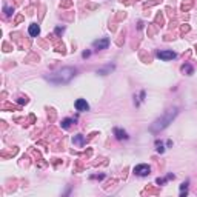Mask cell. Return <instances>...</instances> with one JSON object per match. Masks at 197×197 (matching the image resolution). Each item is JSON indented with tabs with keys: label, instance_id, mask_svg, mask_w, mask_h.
I'll return each instance as SVG.
<instances>
[{
	"label": "cell",
	"instance_id": "cell-1",
	"mask_svg": "<svg viewBox=\"0 0 197 197\" xmlns=\"http://www.w3.org/2000/svg\"><path fill=\"white\" fill-rule=\"evenodd\" d=\"M74 76H76V69L71 66H66V68H62L56 72L48 74V76H45V79L53 85H66L74 79Z\"/></svg>",
	"mask_w": 197,
	"mask_h": 197
},
{
	"label": "cell",
	"instance_id": "cell-2",
	"mask_svg": "<svg viewBox=\"0 0 197 197\" xmlns=\"http://www.w3.org/2000/svg\"><path fill=\"white\" fill-rule=\"evenodd\" d=\"M179 114V108H169V109H166L165 111V114L162 116V117H159L157 120H154V123H153V125H151V131L153 133H157V131H162V130H165L168 125H169V123L172 122V120H174L176 119V116Z\"/></svg>",
	"mask_w": 197,
	"mask_h": 197
},
{
	"label": "cell",
	"instance_id": "cell-3",
	"mask_svg": "<svg viewBox=\"0 0 197 197\" xmlns=\"http://www.w3.org/2000/svg\"><path fill=\"white\" fill-rule=\"evenodd\" d=\"M134 172L137 176H148L151 172V168L148 166V165H145V163H140V165H137V166H134Z\"/></svg>",
	"mask_w": 197,
	"mask_h": 197
},
{
	"label": "cell",
	"instance_id": "cell-4",
	"mask_svg": "<svg viewBox=\"0 0 197 197\" xmlns=\"http://www.w3.org/2000/svg\"><path fill=\"white\" fill-rule=\"evenodd\" d=\"M157 57L162 59V60H172V59H176V53L169 51V49H163V51L157 53Z\"/></svg>",
	"mask_w": 197,
	"mask_h": 197
},
{
	"label": "cell",
	"instance_id": "cell-5",
	"mask_svg": "<svg viewBox=\"0 0 197 197\" xmlns=\"http://www.w3.org/2000/svg\"><path fill=\"white\" fill-rule=\"evenodd\" d=\"M76 109L77 111H88L89 109V105H88V102L85 100V98H79V100H76Z\"/></svg>",
	"mask_w": 197,
	"mask_h": 197
},
{
	"label": "cell",
	"instance_id": "cell-6",
	"mask_svg": "<svg viewBox=\"0 0 197 197\" xmlns=\"http://www.w3.org/2000/svg\"><path fill=\"white\" fill-rule=\"evenodd\" d=\"M108 45H109V40H108V39H100V40H95V42L92 43V46H94L95 49H106Z\"/></svg>",
	"mask_w": 197,
	"mask_h": 197
},
{
	"label": "cell",
	"instance_id": "cell-7",
	"mask_svg": "<svg viewBox=\"0 0 197 197\" xmlns=\"http://www.w3.org/2000/svg\"><path fill=\"white\" fill-rule=\"evenodd\" d=\"M29 36L31 37H37L39 34H40V26H39V25L37 23H33V25H29Z\"/></svg>",
	"mask_w": 197,
	"mask_h": 197
},
{
	"label": "cell",
	"instance_id": "cell-8",
	"mask_svg": "<svg viewBox=\"0 0 197 197\" xmlns=\"http://www.w3.org/2000/svg\"><path fill=\"white\" fill-rule=\"evenodd\" d=\"M112 69H114V65H108V66H105L103 69H98L97 74H100V76H106V74H109Z\"/></svg>",
	"mask_w": 197,
	"mask_h": 197
},
{
	"label": "cell",
	"instance_id": "cell-9",
	"mask_svg": "<svg viewBox=\"0 0 197 197\" xmlns=\"http://www.w3.org/2000/svg\"><path fill=\"white\" fill-rule=\"evenodd\" d=\"M114 134H116V137H117L119 140H122V139H128L126 133H125V131H122V130H119V128L114 130Z\"/></svg>",
	"mask_w": 197,
	"mask_h": 197
},
{
	"label": "cell",
	"instance_id": "cell-10",
	"mask_svg": "<svg viewBox=\"0 0 197 197\" xmlns=\"http://www.w3.org/2000/svg\"><path fill=\"white\" fill-rule=\"evenodd\" d=\"M72 142L76 143V145H79V146H83V145H85V137L79 134V136H76V137L72 139Z\"/></svg>",
	"mask_w": 197,
	"mask_h": 197
},
{
	"label": "cell",
	"instance_id": "cell-11",
	"mask_svg": "<svg viewBox=\"0 0 197 197\" xmlns=\"http://www.w3.org/2000/svg\"><path fill=\"white\" fill-rule=\"evenodd\" d=\"M74 120L72 119H65L63 122H62V128H65V130H68L69 126H71V123H72Z\"/></svg>",
	"mask_w": 197,
	"mask_h": 197
},
{
	"label": "cell",
	"instance_id": "cell-12",
	"mask_svg": "<svg viewBox=\"0 0 197 197\" xmlns=\"http://www.w3.org/2000/svg\"><path fill=\"white\" fill-rule=\"evenodd\" d=\"M182 71H183V72H188V74H192V68H191L189 65H183V66H182Z\"/></svg>",
	"mask_w": 197,
	"mask_h": 197
},
{
	"label": "cell",
	"instance_id": "cell-13",
	"mask_svg": "<svg viewBox=\"0 0 197 197\" xmlns=\"http://www.w3.org/2000/svg\"><path fill=\"white\" fill-rule=\"evenodd\" d=\"M105 176L103 174H98V176H91V179H98V180H100V179H103Z\"/></svg>",
	"mask_w": 197,
	"mask_h": 197
}]
</instances>
